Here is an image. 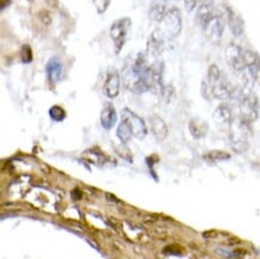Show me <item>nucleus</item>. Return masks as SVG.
<instances>
[{
	"label": "nucleus",
	"instance_id": "obj_1",
	"mask_svg": "<svg viewBox=\"0 0 260 259\" xmlns=\"http://www.w3.org/2000/svg\"><path fill=\"white\" fill-rule=\"evenodd\" d=\"M233 86L225 75L221 71L217 65H210L208 76L203 81L202 94L205 100H228L231 98Z\"/></svg>",
	"mask_w": 260,
	"mask_h": 259
},
{
	"label": "nucleus",
	"instance_id": "obj_2",
	"mask_svg": "<svg viewBox=\"0 0 260 259\" xmlns=\"http://www.w3.org/2000/svg\"><path fill=\"white\" fill-rule=\"evenodd\" d=\"M231 128L229 142H231L232 149L236 152H245L248 149L247 136L249 128H251V124L239 118L235 124L233 122Z\"/></svg>",
	"mask_w": 260,
	"mask_h": 259
},
{
	"label": "nucleus",
	"instance_id": "obj_3",
	"mask_svg": "<svg viewBox=\"0 0 260 259\" xmlns=\"http://www.w3.org/2000/svg\"><path fill=\"white\" fill-rule=\"evenodd\" d=\"M163 70H165L163 62L157 60L154 64L150 65L145 71L143 79H144V83L149 91L155 92L157 95L162 94L163 88H165V84H163Z\"/></svg>",
	"mask_w": 260,
	"mask_h": 259
},
{
	"label": "nucleus",
	"instance_id": "obj_4",
	"mask_svg": "<svg viewBox=\"0 0 260 259\" xmlns=\"http://www.w3.org/2000/svg\"><path fill=\"white\" fill-rule=\"evenodd\" d=\"M131 26L132 21L128 17L120 18L111 25V38L113 40V42H114L116 54H119V53L121 52L122 47H124Z\"/></svg>",
	"mask_w": 260,
	"mask_h": 259
},
{
	"label": "nucleus",
	"instance_id": "obj_5",
	"mask_svg": "<svg viewBox=\"0 0 260 259\" xmlns=\"http://www.w3.org/2000/svg\"><path fill=\"white\" fill-rule=\"evenodd\" d=\"M161 25L162 26L159 29L165 35L171 36V38L179 36L182 29V18L180 10L176 8L169 9L162 19Z\"/></svg>",
	"mask_w": 260,
	"mask_h": 259
},
{
	"label": "nucleus",
	"instance_id": "obj_6",
	"mask_svg": "<svg viewBox=\"0 0 260 259\" xmlns=\"http://www.w3.org/2000/svg\"><path fill=\"white\" fill-rule=\"evenodd\" d=\"M240 108V115L239 118L242 120L252 124L253 121L256 120L259 115V101L258 98L253 94L252 91H249L246 98L242 100L241 104L239 105Z\"/></svg>",
	"mask_w": 260,
	"mask_h": 259
},
{
	"label": "nucleus",
	"instance_id": "obj_7",
	"mask_svg": "<svg viewBox=\"0 0 260 259\" xmlns=\"http://www.w3.org/2000/svg\"><path fill=\"white\" fill-rule=\"evenodd\" d=\"M225 59L229 66L238 72L246 71L247 66L245 61V49L239 45L231 43L225 49Z\"/></svg>",
	"mask_w": 260,
	"mask_h": 259
},
{
	"label": "nucleus",
	"instance_id": "obj_8",
	"mask_svg": "<svg viewBox=\"0 0 260 259\" xmlns=\"http://www.w3.org/2000/svg\"><path fill=\"white\" fill-rule=\"evenodd\" d=\"M121 119L128 122L129 127L132 130V134L136 138L143 139L148 135V127H146L145 121L141 117H138L135 112H132L131 109L125 108L121 113Z\"/></svg>",
	"mask_w": 260,
	"mask_h": 259
},
{
	"label": "nucleus",
	"instance_id": "obj_9",
	"mask_svg": "<svg viewBox=\"0 0 260 259\" xmlns=\"http://www.w3.org/2000/svg\"><path fill=\"white\" fill-rule=\"evenodd\" d=\"M203 30L205 33L206 39L213 45H217L221 42L223 31H224V21H223L222 15L216 13L215 17L208 23V25Z\"/></svg>",
	"mask_w": 260,
	"mask_h": 259
},
{
	"label": "nucleus",
	"instance_id": "obj_10",
	"mask_svg": "<svg viewBox=\"0 0 260 259\" xmlns=\"http://www.w3.org/2000/svg\"><path fill=\"white\" fill-rule=\"evenodd\" d=\"M165 49V34L161 29H156L150 34L146 41V55L157 58Z\"/></svg>",
	"mask_w": 260,
	"mask_h": 259
},
{
	"label": "nucleus",
	"instance_id": "obj_11",
	"mask_svg": "<svg viewBox=\"0 0 260 259\" xmlns=\"http://www.w3.org/2000/svg\"><path fill=\"white\" fill-rule=\"evenodd\" d=\"M216 6L213 0H203L197 10V22L204 29L208 23L216 16Z\"/></svg>",
	"mask_w": 260,
	"mask_h": 259
},
{
	"label": "nucleus",
	"instance_id": "obj_12",
	"mask_svg": "<svg viewBox=\"0 0 260 259\" xmlns=\"http://www.w3.org/2000/svg\"><path fill=\"white\" fill-rule=\"evenodd\" d=\"M120 85H121V78H120L118 70L111 69L108 71V74H107L105 85H103V90H105L107 98H116L120 92Z\"/></svg>",
	"mask_w": 260,
	"mask_h": 259
},
{
	"label": "nucleus",
	"instance_id": "obj_13",
	"mask_svg": "<svg viewBox=\"0 0 260 259\" xmlns=\"http://www.w3.org/2000/svg\"><path fill=\"white\" fill-rule=\"evenodd\" d=\"M213 119L216 124L223 128H231L234 122V115H233L232 108L228 105H219L213 113Z\"/></svg>",
	"mask_w": 260,
	"mask_h": 259
},
{
	"label": "nucleus",
	"instance_id": "obj_14",
	"mask_svg": "<svg viewBox=\"0 0 260 259\" xmlns=\"http://www.w3.org/2000/svg\"><path fill=\"white\" fill-rule=\"evenodd\" d=\"M46 74L51 84H55L60 81L62 75V64L56 56H53L46 65Z\"/></svg>",
	"mask_w": 260,
	"mask_h": 259
},
{
	"label": "nucleus",
	"instance_id": "obj_15",
	"mask_svg": "<svg viewBox=\"0 0 260 259\" xmlns=\"http://www.w3.org/2000/svg\"><path fill=\"white\" fill-rule=\"evenodd\" d=\"M116 120H118V115H116L114 106H113L111 102H107L105 107L102 108L101 117H100V121H101L102 127L106 130H111L112 127H114Z\"/></svg>",
	"mask_w": 260,
	"mask_h": 259
},
{
	"label": "nucleus",
	"instance_id": "obj_16",
	"mask_svg": "<svg viewBox=\"0 0 260 259\" xmlns=\"http://www.w3.org/2000/svg\"><path fill=\"white\" fill-rule=\"evenodd\" d=\"M150 128H151V132L155 136V138L159 142L165 141L167 136H168V126L158 115L150 117Z\"/></svg>",
	"mask_w": 260,
	"mask_h": 259
},
{
	"label": "nucleus",
	"instance_id": "obj_17",
	"mask_svg": "<svg viewBox=\"0 0 260 259\" xmlns=\"http://www.w3.org/2000/svg\"><path fill=\"white\" fill-rule=\"evenodd\" d=\"M189 134L194 139L204 138L209 131V125L205 120L201 118H193L191 119L188 124Z\"/></svg>",
	"mask_w": 260,
	"mask_h": 259
},
{
	"label": "nucleus",
	"instance_id": "obj_18",
	"mask_svg": "<svg viewBox=\"0 0 260 259\" xmlns=\"http://www.w3.org/2000/svg\"><path fill=\"white\" fill-rule=\"evenodd\" d=\"M226 22H228L229 28H231V31L233 35L239 38L243 34V30H245V24H243V21L240 16L236 15L234 11H232L231 9L226 11Z\"/></svg>",
	"mask_w": 260,
	"mask_h": 259
},
{
	"label": "nucleus",
	"instance_id": "obj_19",
	"mask_svg": "<svg viewBox=\"0 0 260 259\" xmlns=\"http://www.w3.org/2000/svg\"><path fill=\"white\" fill-rule=\"evenodd\" d=\"M167 11H168V10L166 9V5L163 4V3H154L149 10V17L151 21L161 23L163 17L166 16Z\"/></svg>",
	"mask_w": 260,
	"mask_h": 259
},
{
	"label": "nucleus",
	"instance_id": "obj_20",
	"mask_svg": "<svg viewBox=\"0 0 260 259\" xmlns=\"http://www.w3.org/2000/svg\"><path fill=\"white\" fill-rule=\"evenodd\" d=\"M116 136H118V138L121 143L129 142V139L132 138L133 134L127 121L121 119V121H120V124L118 125V128H116Z\"/></svg>",
	"mask_w": 260,
	"mask_h": 259
},
{
	"label": "nucleus",
	"instance_id": "obj_21",
	"mask_svg": "<svg viewBox=\"0 0 260 259\" xmlns=\"http://www.w3.org/2000/svg\"><path fill=\"white\" fill-rule=\"evenodd\" d=\"M204 160L208 162H211V164H216V162H222V161H226L231 158V155L228 152L222 151V150H211L209 152L204 154Z\"/></svg>",
	"mask_w": 260,
	"mask_h": 259
},
{
	"label": "nucleus",
	"instance_id": "obj_22",
	"mask_svg": "<svg viewBox=\"0 0 260 259\" xmlns=\"http://www.w3.org/2000/svg\"><path fill=\"white\" fill-rule=\"evenodd\" d=\"M49 117H51L52 120L60 122L66 118V112L64 108L55 105V106H53V107H51V109H49Z\"/></svg>",
	"mask_w": 260,
	"mask_h": 259
},
{
	"label": "nucleus",
	"instance_id": "obj_23",
	"mask_svg": "<svg viewBox=\"0 0 260 259\" xmlns=\"http://www.w3.org/2000/svg\"><path fill=\"white\" fill-rule=\"evenodd\" d=\"M84 157H86L89 160V162H102L103 164V158H105V155L102 154L101 151H98L96 149H91V150H86L84 154Z\"/></svg>",
	"mask_w": 260,
	"mask_h": 259
},
{
	"label": "nucleus",
	"instance_id": "obj_24",
	"mask_svg": "<svg viewBox=\"0 0 260 259\" xmlns=\"http://www.w3.org/2000/svg\"><path fill=\"white\" fill-rule=\"evenodd\" d=\"M21 59L23 64H30L32 61V51L29 45H23L21 49Z\"/></svg>",
	"mask_w": 260,
	"mask_h": 259
},
{
	"label": "nucleus",
	"instance_id": "obj_25",
	"mask_svg": "<svg viewBox=\"0 0 260 259\" xmlns=\"http://www.w3.org/2000/svg\"><path fill=\"white\" fill-rule=\"evenodd\" d=\"M92 3H94L96 11H98L99 15H102V13H105L107 11V9L109 8L112 0H92Z\"/></svg>",
	"mask_w": 260,
	"mask_h": 259
},
{
	"label": "nucleus",
	"instance_id": "obj_26",
	"mask_svg": "<svg viewBox=\"0 0 260 259\" xmlns=\"http://www.w3.org/2000/svg\"><path fill=\"white\" fill-rule=\"evenodd\" d=\"M246 71H247L248 74L252 76L253 81H254L255 83H258V84L260 85V59L254 66H252V68L247 69Z\"/></svg>",
	"mask_w": 260,
	"mask_h": 259
},
{
	"label": "nucleus",
	"instance_id": "obj_27",
	"mask_svg": "<svg viewBox=\"0 0 260 259\" xmlns=\"http://www.w3.org/2000/svg\"><path fill=\"white\" fill-rule=\"evenodd\" d=\"M161 95H162V98L166 100V101H171L173 95H174V89H173L172 85H165Z\"/></svg>",
	"mask_w": 260,
	"mask_h": 259
},
{
	"label": "nucleus",
	"instance_id": "obj_28",
	"mask_svg": "<svg viewBox=\"0 0 260 259\" xmlns=\"http://www.w3.org/2000/svg\"><path fill=\"white\" fill-rule=\"evenodd\" d=\"M202 0H185V8L188 10V11H192L194 10L197 6L201 4Z\"/></svg>",
	"mask_w": 260,
	"mask_h": 259
},
{
	"label": "nucleus",
	"instance_id": "obj_29",
	"mask_svg": "<svg viewBox=\"0 0 260 259\" xmlns=\"http://www.w3.org/2000/svg\"><path fill=\"white\" fill-rule=\"evenodd\" d=\"M11 4V0H2V11H4L5 8H8Z\"/></svg>",
	"mask_w": 260,
	"mask_h": 259
}]
</instances>
